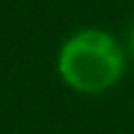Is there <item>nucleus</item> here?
Returning <instances> with one entry per match:
<instances>
[{"label":"nucleus","instance_id":"obj_1","mask_svg":"<svg viewBox=\"0 0 134 134\" xmlns=\"http://www.w3.org/2000/svg\"><path fill=\"white\" fill-rule=\"evenodd\" d=\"M61 80L84 94L105 92L119 82L126 69L121 44L103 29H82L73 34L59 52Z\"/></svg>","mask_w":134,"mask_h":134},{"label":"nucleus","instance_id":"obj_2","mask_svg":"<svg viewBox=\"0 0 134 134\" xmlns=\"http://www.w3.org/2000/svg\"><path fill=\"white\" fill-rule=\"evenodd\" d=\"M130 52L134 54V29H132V36H130Z\"/></svg>","mask_w":134,"mask_h":134}]
</instances>
